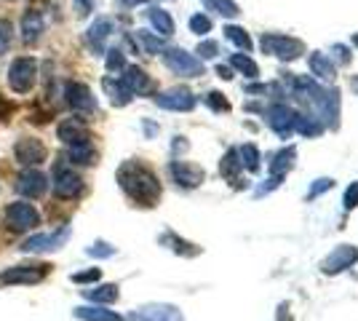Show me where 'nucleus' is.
Masks as SVG:
<instances>
[{"label": "nucleus", "mask_w": 358, "mask_h": 321, "mask_svg": "<svg viewBox=\"0 0 358 321\" xmlns=\"http://www.w3.org/2000/svg\"><path fill=\"white\" fill-rule=\"evenodd\" d=\"M118 185L129 199L139 206H155L161 201V183L155 171L139 161H123L118 166Z\"/></svg>", "instance_id": "nucleus-1"}, {"label": "nucleus", "mask_w": 358, "mask_h": 321, "mask_svg": "<svg viewBox=\"0 0 358 321\" xmlns=\"http://www.w3.org/2000/svg\"><path fill=\"white\" fill-rule=\"evenodd\" d=\"M51 187H54V196L62 201H73L83 193V180L80 174L75 171L64 158L54 166V174H51Z\"/></svg>", "instance_id": "nucleus-2"}, {"label": "nucleus", "mask_w": 358, "mask_h": 321, "mask_svg": "<svg viewBox=\"0 0 358 321\" xmlns=\"http://www.w3.org/2000/svg\"><path fill=\"white\" fill-rule=\"evenodd\" d=\"M38 83V62L32 57H16L8 67V86L14 94H30Z\"/></svg>", "instance_id": "nucleus-3"}, {"label": "nucleus", "mask_w": 358, "mask_h": 321, "mask_svg": "<svg viewBox=\"0 0 358 321\" xmlns=\"http://www.w3.org/2000/svg\"><path fill=\"white\" fill-rule=\"evenodd\" d=\"M6 228L11 233H27V230H35L41 225V214L32 204H24V201H14L6 206Z\"/></svg>", "instance_id": "nucleus-4"}, {"label": "nucleus", "mask_w": 358, "mask_h": 321, "mask_svg": "<svg viewBox=\"0 0 358 321\" xmlns=\"http://www.w3.org/2000/svg\"><path fill=\"white\" fill-rule=\"evenodd\" d=\"M262 51L270 57H278L284 62H294L305 54V43L297 38H289V35H278V32H265L262 35Z\"/></svg>", "instance_id": "nucleus-5"}, {"label": "nucleus", "mask_w": 358, "mask_h": 321, "mask_svg": "<svg viewBox=\"0 0 358 321\" xmlns=\"http://www.w3.org/2000/svg\"><path fill=\"white\" fill-rule=\"evenodd\" d=\"M164 62L174 76H182V78L203 76V62L198 59V57H193L190 51H185V48H166Z\"/></svg>", "instance_id": "nucleus-6"}, {"label": "nucleus", "mask_w": 358, "mask_h": 321, "mask_svg": "<svg viewBox=\"0 0 358 321\" xmlns=\"http://www.w3.org/2000/svg\"><path fill=\"white\" fill-rule=\"evenodd\" d=\"M51 268L54 265H48V262H35V265H14V268H6L3 273H0V284H6V287H14V284H41L45 276L51 273Z\"/></svg>", "instance_id": "nucleus-7"}, {"label": "nucleus", "mask_w": 358, "mask_h": 321, "mask_svg": "<svg viewBox=\"0 0 358 321\" xmlns=\"http://www.w3.org/2000/svg\"><path fill=\"white\" fill-rule=\"evenodd\" d=\"M70 236H73V230L70 228H59L54 230V233H38V236H30L27 241H22V252H27V255H43V252H57L62 246L70 241Z\"/></svg>", "instance_id": "nucleus-8"}, {"label": "nucleus", "mask_w": 358, "mask_h": 321, "mask_svg": "<svg viewBox=\"0 0 358 321\" xmlns=\"http://www.w3.org/2000/svg\"><path fill=\"white\" fill-rule=\"evenodd\" d=\"M356 262H358V249H356V246L340 244V246H334L327 257L321 260V273L337 276V273H343V271H348L350 265H356Z\"/></svg>", "instance_id": "nucleus-9"}, {"label": "nucleus", "mask_w": 358, "mask_h": 321, "mask_svg": "<svg viewBox=\"0 0 358 321\" xmlns=\"http://www.w3.org/2000/svg\"><path fill=\"white\" fill-rule=\"evenodd\" d=\"M64 97H67V105L73 107L78 115H94L96 113V97L91 94L86 83L70 80L67 89H64Z\"/></svg>", "instance_id": "nucleus-10"}, {"label": "nucleus", "mask_w": 358, "mask_h": 321, "mask_svg": "<svg viewBox=\"0 0 358 321\" xmlns=\"http://www.w3.org/2000/svg\"><path fill=\"white\" fill-rule=\"evenodd\" d=\"M129 321H185L182 311L169 303H148L142 308H134L129 313Z\"/></svg>", "instance_id": "nucleus-11"}, {"label": "nucleus", "mask_w": 358, "mask_h": 321, "mask_svg": "<svg viewBox=\"0 0 358 321\" xmlns=\"http://www.w3.org/2000/svg\"><path fill=\"white\" fill-rule=\"evenodd\" d=\"M14 155L16 161L22 164V166H38V164H43L48 150H45L43 139L38 137H19L14 145Z\"/></svg>", "instance_id": "nucleus-12"}, {"label": "nucleus", "mask_w": 358, "mask_h": 321, "mask_svg": "<svg viewBox=\"0 0 358 321\" xmlns=\"http://www.w3.org/2000/svg\"><path fill=\"white\" fill-rule=\"evenodd\" d=\"M265 118H268V126L278 134V137L289 139L292 137V131H294V126H297V113L292 110V107L286 105H270L268 113H265Z\"/></svg>", "instance_id": "nucleus-13"}, {"label": "nucleus", "mask_w": 358, "mask_h": 321, "mask_svg": "<svg viewBox=\"0 0 358 321\" xmlns=\"http://www.w3.org/2000/svg\"><path fill=\"white\" fill-rule=\"evenodd\" d=\"M195 102H198L195 94L190 89H185V86H174V89L161 92L155 97V105L164 107V110H174V113H190Z\"/></svg>", "instance_id": "nucleus-14"}, {"label": "nucleus", "mask_w": 358, "mask_h": 321, "mask_svg": "<svg viewBox=\"0 0 358 321\" xmlns=\"http://www.w3.org/2000/svg\"><path fill=\"white\" fill-rule=\"evenodd\" d=\"M16 190L24 196V199H43L45 190H48V177L38 169H27L19 174L16 180Z\"/></svg>", "instance_id": "nucleus-15"}, {"label": "nucleus", "mask_w": 358, "mask_h": 321, "mask_svg": "<svg viewBox=\"0 0 358 321\" xmlns=\"http://www.w3.org/2000/svg\"><path fill=\"white\" fill-rule=\"evenodd\" d=\"M169 171H171L174 183L187 187V190H193V187H198V185L206 180V171L198 166V164H190V161H171Z\"/></svg>", "instance_id": "nucleus-16"}, {"label": "nucleus", "mask_w": 358, "mask_h": 321, "mask_svg": "<svg viewBox=\"0 0 358 321\" xmlns=\"http://www.w3.org/2000/svg\"><path fill=\"white\" fill-rule=\"evenodd\" d=\"M120 83L126 86V92L131 94V97H142V94L152 92V80H150V76L145 73V70H142V67H136V64H129V67H123Z\"/></svg>", "instance_id": "nucleus-17"}, {"label": "nucleus", "mask_w": 358, "mask_h": 321, "mask_svg": "<svg viewBox=\"0 0 358 321\" xmlns=\"http://www.w3.org/2000/svg\"><path fill=\"white\" fill-rule=\"evenodd\" d=\"M59 139L67 148H73V145H86L94 137H91V131L86 129L83 118H67V121L59 123Z\"/></svg>", "instance_id": "nucleus-18"}, {"label": "nucleus", "mask_w": 358, "mask_h": 321, "mask_svg": "<svg viewBox=\"0 0 358 321\" xmlns=\"http://www.w3.org/2000/svg\"><path fill=\"white\" fill-rule=\"evenodd\" d=\"M110 35H113V19H107V16H99V19H96V22H94V24L89 27V32H86V41H89V46L94 48L96 54H102Z\"/></svg>", "instance_id": "nucleus-19"}, {"label": "nucleus", "mask_w": 358, "mask_h": 321, "mask_svg": "<svg viewBox=\"0 0 358 321\" xmlns=\"http://www.w3.org/2000/svg\"><path fill=\"white\" fill-rule=\"evenodd\" d=\"M43 30H45V19L38 8H30V11L22 14V38L27 43H35L43 35Z\"/></svg>", "instance_id": "nucleus-20"}, {"label": "nucleus", "mask_w": 358, "mask_h": 321, "mask_svg": "<svg viewBox=\"0 0 358 321\" xmlns=\"http://www.w3.org/2000/svg\"><path fill=\"white\" fill-rule=\"evenodd\" d=\"M73 316L80 321H123L120 313L107 311L105 306H80L73 311Z\"/></svg>", "instance_id": "nucleus-21"}, {"label": "nucleus", "mask_w": 358, "mask_h": 321, "mask_svg": "<svg viewBox=\"0 0 358 321\" xmlns=\"http://www.w3.org/2000/svg\"><path fill=\"white\" fill-rule=\"evenodd\" d=\"M118 284H99V287H91V290H83V297L96 303V306H110L118 300Z\"/></svg>", "instance_id": "nucleus-22"}, {"label": "nucleus", "mask_w": 358, "mask_h": 321, "mask_svg": "<svg viewBox=\"0 0 358 321\" xmlns=\"http://www.w3.org/2000/svg\"><path fill=\"white\" fill-rule=\"evenodd\" d=\"M308 64H310V73H313L315 78H321V80H334V76H337L331 59H329L327 54H321V51H313Z\"/></svg>", "instance_id": "nucleus-23"}, {"label": "nucleus", "mask_w": 358, "mask_h": 321, "mask_svg": "<svg viewBox=\"0 0 358 321\" xmlns=\"http://www.w3.org/2000/svg\"><path fill=\"white\" fill-rule=\"evenodd\" d=\"M67 161L78 164V166H94L96 164V150H94L91 142H86V145H73V148H67Z\"/></svg>", "instance_id": "nucleus-24"}, {"label": "nucleus", "mask_w": 358, "mask_h": 321, "mask_svg": "<svg viewBox=\"0 0 358 321\" xmlns=\"http://www.w3.org/2000/svg\"><path fill=\"white\" fill-rule=\"evenodd\" d=\"M148 19H150V24L161 32L164 38L174 35V30H177V27H174V19H171V14H169V11H164V8H158V6H152V8H150Z\"/></svg>", "instance_id": "nucleus-25"}, {"label": "nucleus", "mask_w": 358, "mask_h": 321, "mask_svg": "<svg viewBox=\"0 0 358 321\" xmlns=\"http://www.w3.org/2000/svg\"><path fill=\"white\" fill-rule=\"evenodd\" d=\"M238 169H243L241 166V161H238V150H227L224 158H222V164H220V171H222V177L233 185V187H241Z\"/></svg>", "instance_id": "nucleus-26"}, {"label": "nucleus", "mask_w": 358, "mask_h": 321, "mask_svg": "<svg viewBox=\"0 0 358 321\" xmlns=\"http://www.w3.org/2000/svg\"><path fill=\"white\" fill-rule=\"evenodd\" d=\"M102 86H105L107 97H110V102H113L115 107H126L129 102H131V94L126 92V86H123L120 80H115V78H105Z\"/></svg>", "instance_id": "nucleus-27"}, {"label": "nucleus", "mask_w": 358, "mask_h": 321, "mask_svg": "<svg viewBox=\"0 0 358 321\" xmlns=\"http://www.w3.org/2000/svg\"><path fill=\"white\" fill-rule=\"evenodd\" d=\"M161 244H169V249H174L182 257H195V255H201L198 246L190 244V241H185V238H179L174 233H164V236H161Z\"/></svg>", "instance_id": "nucleus-28"}, {"label": "nucleus", "mask_w": 358, "mask_h": 321, "mask_svg": "<svg viewBox=\"0 0 358 321\" xmlns=\"http://www.w3.org/2000/svg\"><path fill=\"white\" fill-rule=\"evenodd\" d=\"M294 158H297V150H294V148H286V150H281V153L275 155V161L270 164L273 177H284L286 171L294 166Z\"/></svg>", "instance_id": "nucleus-29"}, {"label": "nucleus", "mask_w": 358, "mask_h": 321, "mask_svg": "<svg viewBox=\"0 0 358 321\" xmlns=\"http://www.w3.org/2000/svg\"><path fill=\"white\" fill-rule=\"evenodd\" d=\"M224 38H227L230 43H236L243 54H249V51H252V38H249V32L243 30V27H236V24L224 27Z\"/></svg>", "instance_id": "nucleus-30"}, {"label": "nucleus", "mask_w": 358, "mask_h": 321, "mask_svg": "<svg viewBox=\"0 0 358 321\" xmlns=\"http://www.w3.org/2000/svg\"><path fill=\"white\" fill-rule=\"evenodd\" d=\"M230 64L238 70L241 76L246 78H259V67H257V62L249 57V54H233V59H230Z\"/></svg>", "instance_id": "nucleus-31"}, {"label": "nucleus", "mask_w": 358, "mask_h": 321, "mask_svg": "<svg viewBox=\"0 0 358 321\" xmlns=\"http://www.w3.org/2000/svg\"><path fill=\"white\" fill-rule=\"evenodd\" d=\"M297 131H302L305 137H318L321 131H324V123L313 118V115H297V126H294Z\"/></svg>", "instance_id": "nucleus-32"}, {"label": "nucleus", "mask_w": 358, "mask_h": 321, "mask_svg": "<svg viewBox=\"0 0 358 321\" xmlns=\"http://www.w3.org/2000/svg\"><path fill=\"white\" fill-rule=\"evenodd\" d=\"M238 161L241 166H246L249 171H257L259 169V150H257V145H243V148H238Z\"/></svg>", "instance_id": "nucleus-33"}, {"label": "nucleus", "mask_w": 358, "mask_h": 321, "mask_svg": "<svg viewBox=\"0 0 358 321\" xmlns=\"http://www.w3.org/2000/svg\"><path fill=\"white\" fill-rule=\"evenodd\" d=\"M206 3H209L211 11L227 16V19H233V16L241 14V8H238V3H236V0H206Z\"/></svg>", "instance_id": "nucleus-34"}, {"label": "nucleus", "mask_w": 358, "mask_h": 321, "mask_svg": "<svg viewBox=\"0 0 358 321\" xmlns=\"http://www.w3.org/2000/svg\"><path fill=\"white\" fill-rule=\"evenodd\" d=\"M136 41L145 46V51H148V54H158V51H166L164 41H161V38H155V35H150L148 30H136Z\"/></svg>", "instance_id": "nucleus-35"}, {"label": "nucleus", "mask_w": 358, "mask_h": 321, "mask_svg": "<svg viewBox=\"0 0 358 321\" xmlns=\"http://www.w3.org/2000/svg\"><path fill=\"white\" fill-rule=\"evenodd\" d=\"M14 43V24L8 19H0V57Z\"/></svg>", "instance_id": "nucleus-36"}, {"label": "nucleus", "mask_w": 358, "mask_h": 321, "mask_svg": "<svg viewBox=\"0 0 358 321\" xmlns=\"http://www.w3.org/2000/svg\"><path fill=\"white\" fill-rule=\"evenodd\" d=\"M86 255H89V257H96V260H107V257H113V255H115V246L107 244V241H96L94 246L86 249Z\"/></svg>", "instance_id": "nucleus-37"}, {"label": "nucleus", "mask_w": 358, "mask_h": 321, "mask_svg": "<svg viewBox=\"0 0 358 321\" xmlns=\"http://www.w3.org/2000/svg\"><path fill=\"white\" fill-rule=\"evenodd\" d=\"M331 187H334V180H331V177H318V180L310 185V190H308V201H315L321 193H327Z\"/></svg>", "instance_id": "nucleus-38"}, {"label": "nucleus", "mask_w": 358, "mask_h": 321, "mask_svg": "<svg viewBox=\"0 0 358 321\" xmlns=\"http://www.w3.org/2000/svg\"><path fill=\"white\" fill-rule=\"evenodd\" d=\"M123 67H126L123 51H120V48H110V51H107V70H110V73H120Z\"/></svg>", "instance_id": "nucleus-39"}, {"label": "nucleus", "mask_w": 358, "mask_h": 321, "mask_svg": "<svg viewBox=\"0 0 358 321\" xmlns=\"http://www.w3.org/2000/svg\"><path fill=\"white\" fill-rule=\"evenodd\" d=\"M190 32H195V35H206V32H211V19L206 14L190 16Z\"/></svg>", "instance_id": "nucleus-40"}, {"label": "nucleus", "mask_w": 358, "mask_h": 321, "mask_svg": "<svg viewBox=\"0 0 358 321\" xmlns=\"http://www.w3.org/2000/svg\"><path fill=\"white\" fill-rule=\"evenodd\" d=\"M195 54H198L201 59H214V57L220 54V43H217V41H201L198 48H195Z\"/></svg>", "instance_id": "nucleus-41"}, {"label": "nucleus", "mask_w": 358, "mask_h": 321, "mask_svg": "<svg viewBox=\"0 0 358 321\" xmlns=\"http://www.w3.org/2000/svg\"><path fill=\"white\" fill-rule=\"evenodd\" d=\"M206 105H209L211 110H217V113H227V110H230V102H227L220 92H211L209 97H206Z\"/></svg>", "instance_id": "nucleus-42"}, {"label": "nucleus", "mask_w": 358, "mask_h": 321, "mask_svg": "<svg viewBox=\"0 0 358 321\" xmlns=\"http://www.w3.org/2000/svg\"><path fill=\"white\" fill-rule=\"evenodd\" d=\"M99 268H91V271H80V273H73V281L75 284H94V281H99Z\"/></svg>", "instance_id": "nucleus-43"}, {"label": "nucleus", "mask_w": 358, "mask_h": 321, "mask_svg": "<svg viewBox=\"0 0 358 321\" xmlns=\"http://www.w3.org/2000/svg\"><path fill=\"white\" fill-rule=\"evenodd\" d=\"M358 206V180L350 183V187L345 190V209H356Z\"/></svg>", "instance_id": "nucleus-44"}, {"label": "nucleus", "mask_w": 358, "mask_h": 321, "mask_svg": "<svg viewBox=\"0 0 358 321\" xmlns=\"http://www.w3.org/2000/svg\"><path fill=\"white\" fill-rule=\"evenodd\" d=\"M281 180H284V177H270V180H268V185H259V187H257V193H254V196H257V199H262V196H265V193H270V190H275V187H278V185H281Z\"/></svg>", "instance_id": "nucleus-45"}, {"label": "nucleus", "mask_w": 358, "mask_h": 321, "mask_svg": "<svg viewBox=\"0 0 358 321\" xmlns=\"http://www.w3.org/2000/svg\"><path fill=\"white\" fill-rule=\"evenodd\" d=\"M331 51H334L337 62H350V48L343 46V43H334V46H331Z\"/></svg>", "instance_id": "nucleus-46"}, {"label": "nucleus", "mask_w": 358, "mask_h": 321, "mask_svg": "<svg viewBox=\"0 0 358 321\" xmlns=\"http://www.w3.org/2000/svg\"><path fill=\"white\" fill-rule=\"evenodd\" d=\"M75 11H78V16H89L91 14V0H75Z\"/></svg>", "instance_id": "nucleus-47"}, {"label": "nucleus", "mask_w": 358, "mask_h": 321, "mask_svg": "<svg viewBox=\"0 0 358 321\" xmlns=\"http://www.w3.org/2000/svg\"><path fill=\"white\" fill-rule=\"evenodd\" d=\"M217 76L224 78V80H230V78H233V70H230V67H222V64H220V67H217Z\"/></svg>", "instance_id": "nucleus-48"}, {"label": "nucleus", "mask_w": 358, "mask_h": 321, "mask_svg": "<svg viewBox=\"0 0 358 321\" xmlns=\"http://www.w3.org/2000/svg\"><path fill=\"white\" fill-rule=\"evenodd\" d=\"M268 92V86H259V83H254V86H246V94H265Z\"/></svg>", "instance_id": "nucleus-49"}, {"label": "nucleus", "mask_w": 358, "mask_h": 321, "mask_svg": "<svg viewBox=\"0 0 358 321\" xmlns=\"http://www.w3.org/2000/svg\"><path fill=\"white\" fill-rule=\"evenodd\" d=\"M6 113H11V105H6V102L0 99V118H6Z\"/></svg>", "instance_id": "nucleus-50"}, {"label": "nucleus", "mask_w": 358, "mask_h": 321, "mask_svg": "<svg viewBox=\"0 0 358 321\" xmlns=\"http://www.w3.org/2000/svg\"><path fill=\"white\" fill-rule=\"evenodd\" d=\"M123 6H129V8H134V6H139V3H148V0H120Z\"/></svg>", "instance_id": "nucleus-51"}, {"label": "nucleus", "mask_w": 358, "mask_h": 321, "mask_svg": "<svg viewBox=\"0 0 358 321\" xmlns=\"http://www.w3.org/2000/svg\"><path fill=\"white\" fill-rule=\"evenodd\" d=\"M353 46L358 48V32H356V35H353Z\"/></svg>", "instance_id": "nucleus-52"}, {"label": "nucleus", "mask_w": 358, "mask_h": 321, "mask_svg": "<svg viewBox=\"0 0 358 321\" xmlns=\"http://www.w3.org/2000/svg\"><path fill=\"white\" fill-rule=\"evenodd\" d=\"M353 89H356V92H358V78H356V80H353Z\"/></svg>", "instance_id": "nucleus-53"}]
</instances>
